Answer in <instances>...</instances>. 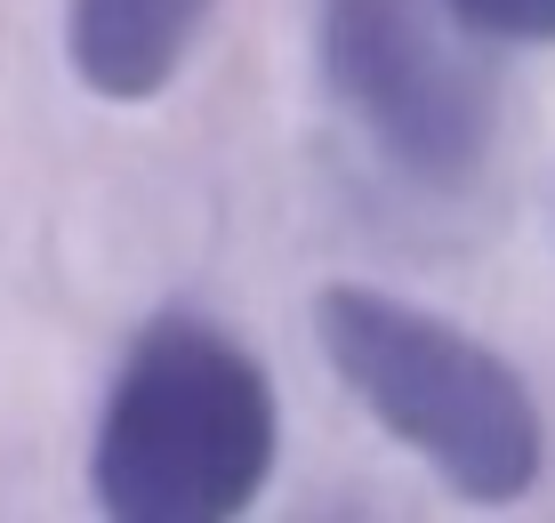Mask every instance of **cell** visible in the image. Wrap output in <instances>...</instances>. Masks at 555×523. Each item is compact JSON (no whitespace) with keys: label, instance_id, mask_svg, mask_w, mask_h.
<instances>
[{"label":"cell","instance_id":"6da1fadb","mask_svg":"<svg viewBox=\"0 0 555 523\" xmlns=\"http://www.w3.org/2000/svg\"><path fill=\"white\" fill-rule=\"evenodd\" d=\"M274 443V379L250 346L202 315H162L98 411L89 492L121 523H225L266 492Z\"/></svg>","mask_w":555,"mask_h":523},{"label":"cell","instance_id":"5b68a950","mask_svg":"<svg viewBox=\"0 0 555 523\" xmlns=\"http://www.w3.org/2000/svg\"><path fill=\"white\" fill-rule=\"evenodd\" d=\"M467 33H500V41H555V0H443Z\"/></svg>","mask_w":555,"mask_h":523},{"label":"cell","instance_id":"277c9868","mask_svg":"<svg viewBox=\"0 0 555 523\" xmlns=\"http://www.w3.org/2000/svg\"><path fill=\"white\" fill-rule=\"evenodd\" d=\"M218 0H73L65 9V56L98 97L113 105H145L178 81L194 56L202 25Z\"/></svg>","mask_w":555,"mask_h":523},{"label":"cell","instance_id":"3957f363","mask_svg":"<svg viewBox=\"0 0 555 523\" xmlns=\"http://www.w3.org/2000/svg\"><path fill=\"white\" fill-rule=\"evenodd\" d=\"M443 0H322V81L338 113L418 186L483 169L500 105Z\"/></svg>","mask_w":555,"mask_h":523},{"label":"cell","instance_id":"7a4b0ae2","mask_svg":"<svg viewBox=\"0 0 555 523\" xmlns=\"http://www.w3.org/2000/svg\"><path fill=\"white\" fill-rule=\"evenodd\" d=\"M314 339L347 395L403 451H418L459 499H524L547 468V428L531 386L500 362V346L459 331L451 315L395 298L371 282H331L314 306Z\"/></svg>","mask_w":555,"mask_h":523}]
</instances>
